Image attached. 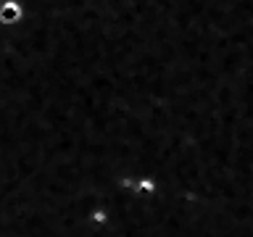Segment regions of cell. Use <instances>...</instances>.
Returning a JSON list of instances; mask_svg holds the SVG:
<instances>
[{
    "mask_svg": "<svg viewBox=\"0 0 253 237\" xmlns=\"http://www.w3.org/2000/svg\"><path fill=\"white\" fill-rule=\"evenodd\" d=\"M19 13H21L19 5H16V3H8L3 11H0V19H3V21H13V19H19Z\"/></svg>",
    "mask_w": 253,
    "mask_h": 237,
    "instance_id": "obj_1",
    "label": "cell"
}]
</instances>
